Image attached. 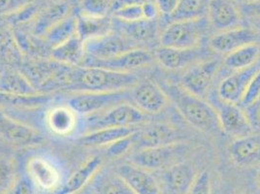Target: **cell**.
Returning <instances> with one entry per match:
<instances>
[{
  "mask_svg": "<svg viewBox=\"0 0 260 194\" xmlns=\"http://www.w3.org/2000/svg\"><path fill=\"white\" fill-rule=\"evenodd\" d=\"M93 194H134L116 173H100L94 180Z\"/></svg>",
  "mask_w": 260,
  "mask_h": 194,
  "instance_id": "obj_34",
  "label": "cell"
},
{
  "mask_svg": "<svg viewBox=\"0 0 260 194\" xmlns=\"http://www.w3.org/2000/svg\"><path fill=\"white\" fill-rule=\"evenodd\" d=\"M113 26L114 22L108 16L100 18L81 14L77 16V36L84 43L112 33Z\"/></svg>",
  "mask_w": 260,
  "mask_h": 194,
  "instance_id": "obj_23",
  "label": "cell"
},
{
  "mask_svg": "<svg viewBox=\"0 0 260 194\" xmlns=\"http://www.w3.org/2000/svg\"><path fill=\"white\" fill-rule=\"evenodd\" d=\"M71 4L68 1H59L39 12L33 25L32 34L36 37L43 38L57 22L70 15Z\"/></svg>",
  "mask_w": 260,
  "mask_h": 194,
  "instance_id": "obj_21",
  "label": "cell"
},
{
  "mask_svg": "<svg viewBox=\"0 0 260 194\" xmlns=\"http://www.w3.org/2000/svg\"><path fill=\"white\" fill-rule=\"evenodd\" d=\"M115 19L123 22H136L140 20H145L143 15L142 4H135L119 8L113 11Z\"/></svg>",
  "mask_w": 260,
  "mask_h": 194,
  "instance_id": "obj_39",
  "label": "cell"
},
{
  "mask_svg": "<svg viewBox=\"0 0 260 194\" xmlns=\"http://www.w3.org/2000/svg\"><path fill=\"white\" fill-rule=\"evenodd\" d=\"M65 65L51 57H33L26 61L22 60L20 71L40 92L42 89H53L54 82Z\"/></svg>",
  "mask_w": 260,
  "mask_h": 194,
  "instance_id": "obj_9",
  "label": "cell"
},
{
  "mask_svg": "<svg viewBox=\"0 0 260 194\" xmlns=\"http://www.w3.org/2000/svg\"><path fill=\"white\" fill-rule=\"evenodd\" d=\"M209 27V20L205 17L174 21L160 35V46L188 49L198 47L202 38L205 36Z\"/></svg>",
  "mask_w": 260,
  "mask_h": 194,
  "instance_id": "obj_3",
  "label": "cell"
},
{
  "mask_svg": "<svg viewBox=\"0 0 260 194\" xmlns=\"http://www.w3.org/2000/svg\"><path fill=\"white\" fill-rule=\"evenodd\" d=\"M238 1H242V2H249V1H254V0H238Z\"/></svg>",
  "mask_w": 260,
  "mask_h": 194,
  "instance_id": "obj_50",
  "label": "cell"
},
{
  "mask_svg": "<svg viewBox=\"0 0 260 194\" xmlns=\"http://www.w3.org/2000/svg\"><path fill=\"white\" fill-rule=\"evenodd\" d=\"M260 95V69L256 72V74L253 76L251 79L249 86L243 96V99L240 102V106L242 108H246L251 104L257 97Z\"/></svg>",
  "mask_w": 260,
  "mask_h": 194,
  "instance_id": "obj_42",
  "label": "cell"
},
{
  "mask_svg": "<svg viewBox=\"0 0 260 194\" xmlns=\"http://www.w3.org/2000/svg\"><path fill=\"white\" fill-rule=\"evenodd\" d=\"M115 0H82L80 2L81 15L88 17H106Z\"/></svg>",
  "mask_w": 260,
  "mask_h": 194,
  "instance_id": "obj_37",
  "label": "cell"
},
{
  "mask_svg": "<svg viewBox=\"0 0 260 194\" xmlns=\"http://www.w3.org/2000/svg\"><path fill=\"white\" fill-rule=\"evenodd\" d=\"M212 56L209 50L200 46L188 49H178L160 46L155 50L154 57L163 68L180 70L192 66Z\"/></svg>",
  "mask_w": 260,
  "mask_h": 194,
  "instance_id": "obj_11",
  "label": "cell"
},
{
  "mask_svg": "<svg viewBox=\"0 0 260 194\" xmlns=\"http://www.w3.org/2000/svg\"><path fill=\"white\" fill-rule=\"evenodd\" d=\"M142 8H143V15H144L145 20L153 21V20H155V18L157 17V15L159 13L156 4L154 2H151V1L144 2L142 4Z\"/></svg>",
  "mask_w": 260,
  "mask_h": 194,
  "instance_id": "obj_48",
  "label": "cell"
},
{
  "mask_svg": "<svg viewBox=\"0 0 260 194\" xmlns=\"http://www.w3.org/2000/svg\"><path fill=\"white\" fill-rule=\"evenodd\" d=\"M134 134V133H133ZM133 134L121 138L119 140L114 142L113 144L107 146V153L110 157H119L124 154L126 151H129L134 144Z\"/></svg>",
  "mask_w": 260,
  "mask_h": 194,
  "instance_id": "obj_43",
  "label": "cell"
},
{
  "mask_svg": "<svg viewBox=\"0 0 260 194\" xmlns=\"http://www.w3.org/2000/svg\"><path fill=\"white\" fill-rule=\"evenodd\" d=\"M39 14V8L35 3L28 2L23 5L17 11L12 13L8 16H5V21L10 25H18L24 22H29Z\"/></svg>",
  "mask_w": 260,
  "mask_h": 194,
  "instance_id": "obj_38",
  "label": "cell"
},
{
  "mask_svg": "<svg viewBox=\"0 0 260 194\" xmlns=\"http://www.w3.org/2000/svg\"><path fill=\"white\" fill-rule=\"evenodd\" d=\"M255 33L249 28L235 27L217 33L209 40V47L214 52L228 54L248 44L254 43Z\"/></svg>",
  "mask_w": 260,
  "mask_h": 194,
  "instance_id": "obj_18",
  "label": "cell"
},
{
  "mask_svg": "<svg viewBox=\"0 0 260 194\" xmlns=\"http://www.w3.org/2000/svg\"><path fill=\"white\" fill-rule=\"evenodd\" d=\"M211 177L207 171H202L196 175L194 181L185 194H211Z\"/></svg>",
  "mask_w": 260,
  "mask_h": 194,
  "instance_id": "obj_41",
  "label": "cell"
},
{
  "mask_svg": "<svg viewBox=\"0 0 260 194\" xmlns=\"http://www.w3.org/2000/svg\"><path fill=\"white\" fill-rule=\"evenodd\" d=\"M115 173L134 194H160V186L149 170L132 163L118 166Z\"/></svg>",
  "mask_w": 260,
  "mask_h": 194,
  "instance_id": "obj_14",
  "label": "cell"
},
{
  "mask_svg": "<svg viewBox=\"0 0 260 194\" xmlns=\"http://www.w3.org/2000/svg\"><path fill=\"white\" fill-rule=\"evenodd\" d=\"M153 61L152 54L141 48H136L107 59H96L86 55L81 66H95L117 72L131 73L147 67Z\"/></svg>",
  "mask_w": 260,
  "mask_h": 194,
  "instance_id": "obj_10",
  "label": "cell"
},
{
  "mask_svg": "<svg viewBox=\"0 0 260 194\" xmlns=\"http://www.w3.org/2000/svg\"><path fill=\"white\" fill-rule=\"evenodd\" d=\"M28 2V0H0V16H8Z\"/></svg>",
  "mask_w": 260,
  "mask_h": 194,
  "instance_id": "obj_46",
  "label": "cell"
},
{
  "mask_svg": "<svg viewBox=\"0 0 260 194\" xmlns=\"http://www.w3.org/2000/svg\"><path fill=\"white\" fill-rule=\"evenodd\" d=\"M182 135L172 126L164 123H156L145 130H137L133 134V146L138 150H142L182 142Z\"/></svg>",
  "mask_w": 260,
  "mask_h": 194,
  "instance_id": "obj_17",
  "label": "cell"
},
{
  "mask_svg": "<svg viewBox=\"0 0 260 194\" xmlns=\"http://www.w3.org/2000/svg\"><path fill=\"white\" fill-rule=\"evenodd\" d=\"M230 156L239 166H251L260 163V132L237 138L230 146Z\"/></svg>",
  "mask_w": 260,
  "mask_h": 194,
  "instance_id": "obj_19",
  "label": "cell"
},
{
  "mask_svg": "<svg viewBox=\"0 0 260 194\" xmlns=\"http://www.w3.org/2000/svg\"><path fill=\"white\" fill-rule=\"evenodd\" d=\"M114 25L119 28L121 35L135 43L150 42L155 38L157 34V23L154 20H140L136 22H123L117 20L116 23L114 22Z\"/></svg>",
  "mask_w": 260,
  "mask_h": 194,
  "instance_id": "obj_27",
  "label": "cell"
},
{
  "mask_svg": "<svg viewBox=\"0 0 260 194\" xmlns=\"http://www.w3.org/2000/svg\"><path fill=\"white\" fill-rule=\"evenodd\" d=\"M194 167L188 162L181 161L166 168L164 181L167 186L178 194H185L196 177Z\"/></svg>",
  "mask_w": 260,
  "mask_h": 194,
  "instance_id": "obj_22",
  "label": "cell"
},
{
  "mask_svg": "<svg viewBox=\"0 0 260 194\" xmlns=\"http://www.w3.org/2000/svg\"><path fill=\"white\" fill-rule=\"evenodd\" d=\"M259 58V46L256 43H250L226 54L224 65L236 71L254 64Z\"/></svg>",
  "mask_w": 260,
  "mask_h": 194,
  "instance_id": "obj_33",
  "label": "cell"
},
{
  "mask_svg": "<svg viewBox=\"0 0 260 194\" xmlns=\"http://www.w3.org/2000/svg\"><path fill=\"white\" fill-rule=\"evenodd\" d=\"M139 82L133 72H117L95 66H71L66 89L83 91L127 90Z\"/></svg>",
  "mask_w": 260,
  "mask_h": 194,
  "instance_id": "obj_2",
  "label": "cell"
},
{
  "mask_svg": "<svg viewBox=\"0 0 260 194\" xmlns=\"http://www.w3.org/2000/svg\"><path fill=\"white\" fill-rule=\"evenodd\" d=\"M148 0H115L112 6V12L115 10H118L119 8L125 7V6H130V5H135V4H143Z\"/></svg>",
  "mask_w": 260,
  "mask_h": 194,
  "instance_id": "obj_49",
  "label": "cell"
},
{
  "mask_svg": "<svg viewBox=\"0 0 260 194\" xmlns=\"http://www.w3.org/2000/svg\"><path fill=\"white\" fill-rule=\"evenodd\" d=\"M130 101L145 114H158L169 100L158 84L151 80L138 82L129 89Z\"/></svg>",
  "mask_w": 260,
  "mask_h": 194,
  "instance_id": "obj_12",
  "label": "cell"
},
{
  "mask_svg": "<svg viewBox=\"0 0 260 194\" xmlns=\"http://www.w3.org/2000/svg\"><path fill=\"white\" fill-rule=\"evenodd\" d=\"M158 85L169 102L173 103L183 118L195 128L209 134L222 132L216 110L205 99L190 93L179 84L161 81Z\"/></svg>",
  "mask_w": 260,
  "mask_h": 194,
  "instance_id": "obj_1",
  "label": "cell"
},
{
  "mask_svg": "<svg viewBox=\"0 0 260 194\" xmlns=\"http://www.w3.org/2000/svg\"><path fill=\"white\" fill-rule=\"evenodd\" d=\"M130 101L129 89L119 91L76 92L67 100V105L76 114L90 116L117 104Z\"/></svg>",
  "mask_w": 260,
  "mask_h": 194,
  "instance_id": "obj_6",
  "label": "cell"
},
{
  "mask_svg": "<svg viewBox=\"0 0 260 194\" xmlns=\"http://www.w3.org/2000/svg\"><path fill=\"white\" fill-rule=\"evenodd\" d=\"M0 57L8 64H22V51L17 43L14 29L5 20H0Z\"/></svg>",
  "mask_w": 260,
  "mask_h": 194,
  "instance_id": "obj_30",
  "label": "cell"
},
{
  "mask_svg": "<svg viewBox=\"0 0 260 194\" xmlns=\"http://www.w3.org/2000/svg\"><path fill=\"white\" fill-rule=\"evenodd\" d=\"M220 68V60L210 57L190 66L181 80V86L196 96L205 99Z\"/></svg>",
  "mask_w": 260,
  "mask_h": 194,
  "instance_id": "obj_8",
  "label": "cell"
},
{
  "mask_svg": "<svg viewBox=\"0 0 260 194\" xmlns=\"http://www.w3.org/2000/svg\"><path fill=\"white\" fill-rule=\"evenodd\" d=\"M51 99V96L45 93H37L34 95H16L0 91V104L22 107L35 108L42 106Z\"/></svg>",
  "mask_w": 260,
  "mask_h": 194,
  "instance_id": "obj_36",
  "label": "cell"
},
{
  "mask_svg": "<svg viewBox=\"0 0 260 194\" xmlns=\"http://www.w3.org/2000/svg\"><path fill=\"white\" fill-rule=\"evenodd\" d=\"M207 98L216 110L222 132L236 139L253 133L245 110L239 104L220 98L217 91H210Z\"/></svg>",
  "mask_w": 260,
  "mask_h": 194,
  "instance_id": "obj_4",
  "label": "cell"
},
{
  "mask_svg": "<svg viewBox=\"0 0 260 194\" xmlns=\"http://www.w3.org/2000/svg\"><path fill=\"white\" fill-rule=\"evenodd\" d=\"M259 69L260 58L249 67L234 71L220 82L217 87V94L226 101L240 104L251 79Z\"/></svg>",
  "mask_w": 260,
  "mask_h": 194,
  "instance_id": "obj_15",
  "label": "cell"
},
{
  "mask_svg": "<svg viewBox=\"0 0 260 194\" xmlns=\"http://www.w3.org/2000/svg\"><path fill=\"white\" fill-rule=\"evenodd\" d=\"M77 35V16L70 14L63 20L57 22L44 35L43 40L51 49L64 43Z\"/></svg>",
  "mask_w": 260,
  "mask_h": 194,
  "instance_id": "obj_31",
  "label": "cell"
},
{
  "mask_svg": "<svg viewBox=\"0 0 260 194\" xmlns=\"http://www.w3.org/2000/svg\"><path fill=\"white\" fill-rule=\"evenodd\" d=\"M208 4L205 0H180L171 18L174 21L193 20L204 17Z\"/></svg>",
  "mask_w": 260,
  "mask_h": 194,
  "instance_id": "obj_35",
  "label": "cell"
},
{
  "mask_svg": "<svg viewBox=\"0 0 260 194\" xmlns=\"http://www.w3.org/2000/svg\"><path fill=\"white\" fill-rule=\"evenodd\" d=\"M189 147L184 142H176L168 145L138 150L130 156V163L147 170L168 168L183 161Z\"/></svg>",
  "mask_w": 260,
  "mask_h": 194,
  "instance_id": "obj_5",
  "label": "cell"
},
{
  "mask_svg": "<svg viewBox=\"0 0 260 194\" xmlns=\"http://www.w3.org/2000/svg\"><path fill=\"white\" fill-rule=\"evenodd\" d=\"M147 114L129 102H122L88 119L89 131L110 127H133L145 122ZM88 131V132H89Z\"/></svg>",
  "mask_w": 260,
  "mask_h": 194,
  "instance_id": "obj_7",
  "label": "cell"
},
{
  "mask_svg": "<svg viewBox=\"0 0 260 194\" xmlns=\"http://www.w3.org/2000/svg\"><path fill=\"white\" fill-rule=\"evenodd\" d=\"M102 159L98 155L91 156L74 173L64 185L54 194H75L79 192L98 173Z\"/></svg>",
  "mask_w": 260,
  "mask_h": 194,
  "instance_id": "obj_25",
  "label": "cell"
},
{
  "mask_svg": "<svg viewBox=\"0 0 260 194\" xmlns=\"http://www.w3.org/2000/svg\"><path fill=\"white\" fill-rule=\"evenodd\" d=\"M257 12L260 14V4L258 5V7H257Z\"/></svg>",
  "mask_w": 260,
  "mask_h": 194,
  "instance_id": "obj_52",
  "label": "cell"
},
{
  "mask_svg": "<svg viewBox=\"0 0 260 194\" xmlns=\"http://www.w3.org/2000/svg\"><path fill=\"white\" fill-rule=\"evenodd\" d=\"M138 48L135 42L120 33H110L107 35L85 42L86 55L96 59H107Z\"/></svg>",
  "mask_w": 260,
  "mask_h": 194,
  "instance_id": "obj_13",
  "label": "cell"
},
{
  "mask_svg": "<svg viewBox=\"0 0 260 194\" xmlns=\"http://www.w3.org/2000/svg\"><path fill=\"white\" fill-rule=\"evenodd\" d=\"M257 179H258V183H260V169L259 171H258V175H257Z\"/></svg>",
  "mask_w": 260,
  "mask_h": 194,
  "instance_id": "obj_51",
  "label": "cell"
},
{
  "mask_svg": "<svg viewBox=\"0 0 260 194\" xmlns=\"http://www.w3.org/2000/svg\"><path fill=\"white\" fill-rule=\"evenodd\" d=\"M86 56L85 43L74 36L50 51V57L62 64L81 66Z\"/></svg>",
  "mask_w": 260,
  "mask_h": 194,
  "instance_id": "obj_24",
  "label": "cell"
},
{
  "mask_svg": "<svg viewBox=\"0 0 260 194\" xmlns=\"http://www.w3.org/2000/svg\"><path fill=\"white\" fill-rule=\"evenodd\" d=\"M28 177L44 189H53L59 182V174L55 167L41 157L31 158L27 164Z\"/></svg>",
  "mask_w": 260,
  "mask_h": 194,
  "instance_id": "obj_28",
  "label": "cell"
},
{
  "mask_svg": "<svg viewBox=\"0 0 260 194\" xmlns=\"http://www.w3.org/2000/svg\"><path fill=\"white\" fill-rule=\"evenodd\" d=\"M207 13L209 22L220 31L235 28L240 22L238 10L230 0H210Z\"/></svg>",
  "mask_w": 260,
  "mask_h": 194,
  "instance_id": "obj_20",
  "label": "cell"
},
{
  "mask_svg": "<svg viewBox=\"0 0 260 194\" xmlns=\"http://www.w3.org/2000/svg\"><path fill=\"white\" fill-rule=\"evenodd\" d=\"M35 187L32 180L29 177L22 176L15 179L10 188L5 194H34Z\"/></svg>",
  "mask_w": 260,
  "mask_h": 194,
  "instance_id": "obj_44",
  "label": "cell"
},
{
  "mask_svg": "<svg viewBox=\"0 0 260 194\" xmlns=\"http://www.w3.org/2000/svg\"><path fill=\"white\" fill-rule=\"evenodd\" d=\"M87 194H93V192H91V193H90V192H88V193Z\"/></svg>",
  "mask_w": 260,
  "mask_h": 194,
  "instance_id": "obj_53",
  "label": "cell"
},
{
  "mask_svg": "<svg viewBox=\"0 0 260 194\" xmlns=\"http://www.w3.org/2000/svg\"><path fill=\"white\" fill-rule=\"evenodd\" d=\"M50 130L58 135H67L76 126V113L67 107H55L47 116Z\"/></svg>",
  "mask_w": 260,
  "mask_h": 194,
  "instance_id": "obj_32",
  "label": "cell"
},
{
  "mask_svg": "<svg viewBox=\"0 0 260 194\" xmlns=\"http://www.w3.org/2000/svg\"><path fill=\"white\" fill-rule=\"evenodd\" d=\"M0 135L12 145L17 147H28L38 145L43 137L32 127L12 119L0 110Z\"/></svg>",
  "mask_w": 260,
  "mask_h": 194,
  "instance_id": "obj_16",
  "label": "cell"
},
{
  "mask_svg": "<svg viewBox=\"0 0 260 194\" xmlns=\"http://www.w3.org/2000/svg\"><path fill=\"white\" fill-rule=\"evenodd\" d=\"M180 0H154V3L156 4L159 13L169 17L172 16Z\"/></svg>",
  "mask_w": 260,
  "mask_h": 194,
  "instance_id": "obj_47",
  "label": "cell"
},
{
  "mask_svg": "<svg viewBox=\"0 0 260 194\" xmlns=\"http://www.w3.org/2000/svg\"><path fill=\"white\" fill-rule=\"evenodd\" d=\"M245 110L253 132H260V95Z\"/></svg>",
  "mask_w": 260,
  "mask_h": 194,
  "instance_id": "obj_45",
  "label": "cell"
},
{
  "mask_svg": "<svg viewBox=\"0 0 260 194\" xmlns=\"http://www.w3.org/2000/svg\"><path fill=\"white\" fill-rule=\"evenodd\" d=\"M15 181V169L9 160L0 157V194H5Z\"/></svg>",
  "mask_w": 260,
  "mask_h": 194,
  "instance_id": "obj_40",
  "label": "cell"
},
{
  "mask_svg": "<svg viewBox=\"0 0 260 194\" xmlns=\"http://www.w3.org/2000/svg\"><path fill=\"white\" fill-rule=\"evenodd\" d=\"M239 194H249V193H239Z\"/></svg>",
  "mask_w": 260,
  "mask_h": 194,
  "instance_id": "obj_54",
  "label": "cell"
},
{
  "mask_svg": "<svg viewBox=\"0 0 260 194\" xmlns=\"http://www.w3.org/2000/svg\"><path fill=\"white\" fill-rule=\"evenodd\" d=\"M0 91L16 95L40 93L29 80L17 69H6L0 74Z\"/></svg>",
  "mask_w": 260,
  "mask_h": 194,
  "instance_id": "obj_29",
  "label": "cell"
},
{
  "mask_svg": "<svg viewBox=\"0 0 260 194\" xmlns=\"http://www.w3.org/2000/svg\"><path fill=\"white\" fill-rule=\"evenodd\" d=\"M137 130L134 127H110L89 131L82 135L78 143L85 147H104L113 144L114 142L129 136Z\"/></svg>",
  "mask_w": 260,
  "mask_h": 194,
  "instance_id": "obj_26",
  "label": "cell"
}]
</instances>
